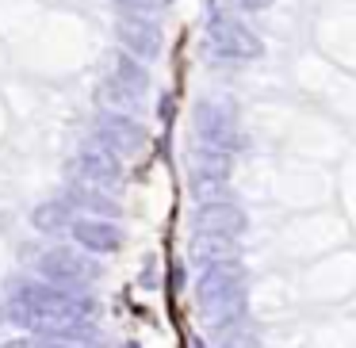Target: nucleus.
I'll list each match as a JSON object with an SVG mask.
<instances>
[{"label":"nucleus","mask_w":356,"mask_h":348,"mask_svg":"<svg viewBox=\"0 0 356 348\" xmlns=\"http://www.w3.org/2000/svg\"><path fill=\"white\" fill-rule=\"evenodd\" d=\"M195 302L207 314L211 329L218 337L234 333L245 322V272L241 264H211L200 272V283H195Z\"/></svg>","instance_id":"obj_2"},{"label":"nucleus","mask_w":356,"mask_h":348,"mask_svg":"<svg viewBox=\"0 0 356 348\" xmlns=\"http://www.w3.org/2000/svg\"><path fill=\"white\" fill-rule=\"evenodd\" d=\"M226 180H230V154H222V149H200V161L192 165V176H188V184H192V195H200V199H226Z\"/></svg>","instance_id":"obj_11"},{"label":"nucleus","mask_w":356,"mask_h":348,"mask_svg":"<svg viewBox=\"0 0 356 348\" xmlns=\"http://www.w3.org/2000/svg\"><path fill=\"white\" fill-rule=\"evenodd\" d=\"M207 39H211V50L226 62H253V58L264 54V42L249 31L245 24L230 16H211V27H207Z\"/></svg>","instance_id":"obj_6"},{"label":"nucleus","mask_w":356,"mask_h":348,"mask_svg":"<svg viewBox=\"0 0 356 348\" xmlns=\"http://www.w3.org/2000/svg\"><path fill=\"white\" fill-rule=\"evenodd\" d=\"M108 81H115L119 88H127L134 100H142V96L149 92V69H146V62L131 58L127 50H111V54H108Z\"/></svg>","instance_id":"obj_13"},{"label":"nucleus","mask_w":356,"mask_h":348,"mask_svg":"<svg viewBox=\"0 0 356 348\" xmlns=\"http://www.w3.org/2000/svg\"><path fill=\"white\" fill-rule=\"evenodd\" d=\"M35 272H39V279H47V283H54V287H70V291H85V283L96 276L92 260H88L85 253H73L70 245L47 249V253L35 260Z\"/></svg>","instance_id":"obj_4"},{"label":"nucleus","mask_w":356,"mask_h":348,"mask_svg":"<svg viewBox=\"0 0 356 348\" xmlns=\"http://www.w3.org/2000/svg\"><path fill=\"white\" fill-rule=\"evenodd\" d=\"M192 119H195L200 146L222 149V154H234V149L241 146V126H238V119H234L230 108H222V103H215V100H200L192 111Z\"/></svg>","instance_id":"obj_5"},{"label":"nucleus","mask_w":356,"mask_h":348,"mask_svg":"<svg viewBox=\"0 0 356 348\" xmlns=\"http://www.w3.org/2000/svg\"><path fill=\"white\" fill-rule=\"evenodd\" d=\"M245 12H264V8H272V0H238Z\"/></svg>","instance_id":"obj_19"},{"label":"nucleus","mask_w":356,"mask_h":348,"mask_svg":"<svg viewBox=\"0 0 356 348\" xmlns=\"http://www.w3.org/2000/svg\"><path fill=\"white\" fill-rule=\"evenodd\" d=\"M70 238L77 241L81 253H92V256H111L123 249V230L108 218H88V215H73L70 222Z\"/></svg>","instance_id":"obj_10"},{"label":"nucleus","mask_w":356,"mask_h":348,"mask_svg":"<svg viewBox=\"0 0 356 348\" xmlns=\"http://www.w3.org/2000/svg\"><path fill=\"white\" fill-rule=\"evenodd\" d=\"M218 348H257V337H249V333H226Z\"/></svg>","instance_id":"obj_18"},{"label":"nucleus","mask_w":356,"mask_h":348,"mask_svg":"<svg viewBox=\"0 0 356 348\" xmlns=\"http://www.w3.org/2000/svg\"><path fill=\"white\" fill-rule=\"evenodd\" d=\"M96 96L104 100V108H111V111H127V115H131L134 103H138L131 92H127V88H119L115 81H108V77L100 81V92H96Z\"/></svg>","instance_id":"obj_16"},{"label":"nucleus","mask_w":356,"mask_h":348,"mask_svg":"<svg viewBox=\"0 0 356 348\" xmlns=\"http://www.w3.org/2000/svg\"><path fill=\"white\" fill-rule=\"evenodd\" d=\"M96 302L85 291H70V287H54L47 279H19L8 291V317L24 329H31L35 337L50 329L58 322H92Z\"/></svg>","instance_id":"obj_1"},{"label":"nucleus","mask_w":356,"mask_h":348,"mask_svg":"<svg viewBox=\"0 0 356 348\" xmlns=\"http://www.w3.org/2000/svg\"><path fill=\"white\" fill-rule=\"evenodd\" d=\"M115 39H119V50H127V54L138 58V62L161 58V47H165L161 27L146 16H134V12H123V16L115 19Z\"/></svg>","instance_id":"obj_8"},{"label":"nucleus","mask_w":356,"mask_h":348,"mask_svg":"<svg viewBox=\"0 0 356 348\" xmlns=\"http://www.w3.org/2000/svg\"><path fill=\"white\" fill-rule=\"evenodd\" d=\"M92 131H96V142H100V146H108L111 154H119V157L142 154V149H146V142H149L146 126H142L138 119H131L127 111H111V108L96 111Z\"/></svg>","instance_id":"obj_3"},{"label":"nucleus","mask_w":356,"mask_h":348,"mask_svg":"<svg viewBox=\"0 0 356 348\" xmlns=\"http://www.w3.org/2000/svg\"><path fill=\"white\" fill-rule=\"evenodd\" d=\"M119 12H134V16H149V12L161 8V0H111Z\"/></svg>","instance_id":"obj_17"},{"label":"nucleus","mask_w":356,"mask_h":348,"mask_svg":"<svg viewBox=\"0 0 356 348\" xmlns=\"http://www.w3.org/2000/svg\"><path fill=\"white\" fill-rule=\"evenodd\" d=\"M73 172H77L81 184H92V188H119L123 184V161L108 146H100V142L85 146L73 157Z\"/></svg>","instance_id":"obj_9"},{"label":"nucleus","mask_w":356,"mask_h":348,"mask_svg":"<svg viewBox=\"0 0 356 348\" xmlns=\"http://www.w3.org/2000/svg\"><path fill=\"white\" fill-rule=\"evenodd\" d=\"M70 192L73 195H65V203H70V207H77L81 215H88V218H108V222H119V215H123V203H119L108 188L73 184Z\"/></svg>","instance_id":"obj_12"},{"label":"nucleus","mask_w":356,"mask_h":348,"mask_svg":"<svg viewBox=\"0 0 356 348\" xmlns=\"http://www.w3.org/2000/svg\"><path fill=\"white\" fill-rule=\"evenodd\" d=\"M4 348H31V340H8Z\"/></svg>","instance_id":"obj_20"},{"label":"nucleus","mask_w":356,"mask_h":348,"mask_svg":"<svg viewBox=\"0 0 356 348\" xmlns=\"http://www.w3.org/2000/svg\"><path fill=\"white\" fill-rule=\"evenodd\" d=\"M123 348H142V345H138V340H127V345H123Z\"/></svg>","instance_id":"obj_21"},{"label":"nucleus","mask_w":356,"mask_h":348,"mask_svg":"<svg viewBox=\"0 0 356 348\" xmlns=\"http://www.w3.org/2000/svg\"><path fill=\"white\" fill-rule=\"evenodd\" d=\"M70 222H73V207L65 199H42L39 207L31 210V226L47 238H62L70 233Z\"/></svg>","instance_id":"obj_14"},{"label":"nucleus","mask_w":356,"mask_h":348,"mask_svg":"<svg viewBox=\"0 0 356 348\" xmlns=\"http://www.w3.org/2000/svg\"><path fill=\"white\" fill-rule=\"evenodd\" d=\"M195 230L200 238H218V241H238L249 230L245 210L234 199H203L195 210Z\"/></svg>","instance_id":"obj_7"},{"label":"nucleus","mask_w":356,"mask_h":348,"mask_svg":"<svg viewBox=\"0 0 356 348\" xmlns=\"http://www.w3.org/2000/svg\"><path fill=\"white\" fill-rule=\"evenodd\" d=\"M195 264H200V272L211 268V264H241V249H238V241L203 238L200 253H195Z\"/></svg>","instance_id":"obj_15"}]
</instances>
